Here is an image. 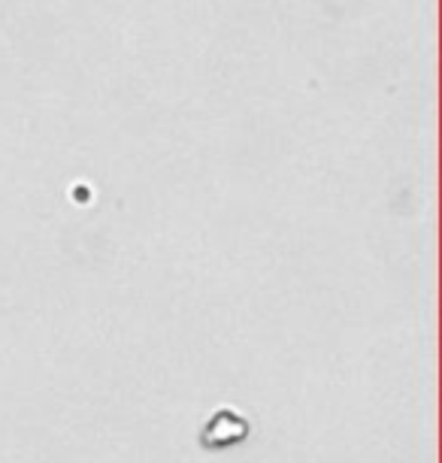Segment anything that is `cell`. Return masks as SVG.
<instances>
[{"mask_svg":"<svg viewBox=\"0 0 442 463\" xmlns=\"http://www.w3.org/2000/svg\"><path fill=\"white\" fill-rule=\"evenodd\" d=\"M249 433V424L242 421L240 415L233 412H219L212 418L210 424H206L203 430V445L206 449H224V445H237L246 439Z\"/></svg>","mask_w":442,"mask_h":463,"instance_id":"obj_1","label":"cell"}]
</instances>
